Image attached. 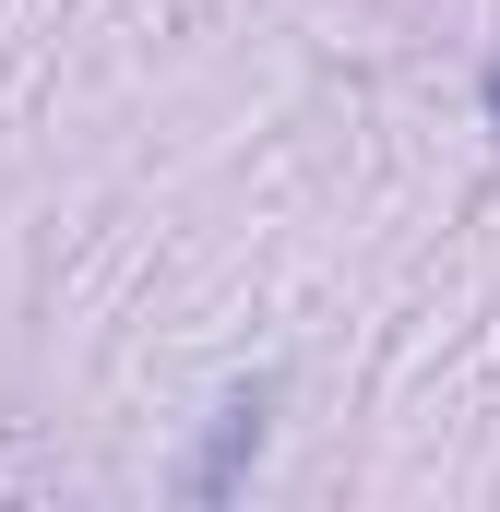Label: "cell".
Segmentation results:
<instances>
[{"mask_svg": "<svg viewBox=\"0 0 500 512\" xmlns=\"http://www.w3.org/2000/svg\"><path fill=\"white\" fill-rule=\"evenodd\" d=\"M489 131H500V72H489Z\"/></svg>", "mask_w": 500, "mask_h": 512, "instance_id": "7a4b0ae2", "label": "cell"}, {"mask_svg": "<svg viewBox=\"0 0 500 512\" xmlns=\"http://www.w3.org/2000/svg\"><path fill=\"white\" fill-rule=\"evenodd\" d=\"M262 405H274L262 382H250V393H227V417H215V453H203V477H191V489H227V477H239V453L262 441Z\"/></svg>", "mask_w": 500, "mask_h": 512, "instance_id": "6da1fadb", "label": "cell"}]
</instances>
